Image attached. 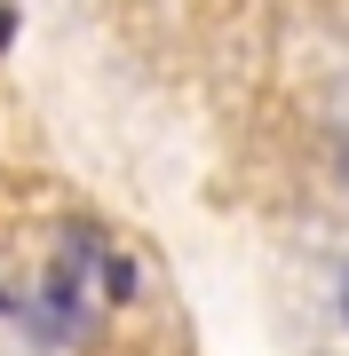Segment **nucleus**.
<instances>
[{"label": "nucleus", "mask_w": 349, "mask_h": 356, "mask_svg": "<svg viewBox=\"0 0 349 356\" xmlns=\"http://www.w3.org/2000/svg\"><path fill=\"white\" fill-rule=\"evenodd\" d=\"M8 40H16V8H0V48H8Z\"/></svg>", "instance_id": "f03ea898"}, {"label": "nucleus", "mask_w": 349, "mask_h": 356, "mask_svg": "<svg viewBox=\"0 0 349 356\" xmlns=\"http://www.w3.org/2000/svg\"><path fill=\"white\" fill-rule=\"evenodd\" d=\"M334 166H341V182H349V135H341V159H334Z\"/></svg>", "instance_id": "7ed1b4c3"}, {"label": "nucleus", "mask_w": 349, "mask_h": 356, "mask_svg": "<svg viewBox=\"0 0 349 356\" xmlns=\"http://www.w3.org/2000/svg\"><path fill=\"white\" fill-rule=\"evenodd\" d=\"M334 309H341V325H349V269H341V285H334Z\"/></svg>", "instance_id": "f257e3e1"}]
</instances>
